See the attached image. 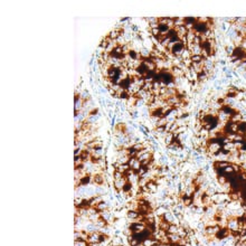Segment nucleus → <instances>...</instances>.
<instances>
[{
	"instance_id": "27",
	"label": "nucleus",
	"mask_w": 246,
	"mask_h": 246,
	"mask_svg": "<svg viewBox=\"0 0 246 246\" xmlns=\"http://www.w3.org/2000/svg\"><path fill=\"white\" fill-rule=\"evenodd\" d=\"M208 79H209V74H207L206 72H202V73L198 74V82L199 83H204Z\"/></svg>"
},
{
	"instance_id": "2",
	"label": "nucleus",
	"mask_w": 246,
	"mask_h": 246,
	"mask_svg": "<svg viewBox=\"0 0 246 246\" xmlns=\"http://www.w3.org/2000/svg\"><path fill=\"white\" fill-rule=\"evenodd\" d=\"M100 215H101V218L106 223V224H112L113 222H114V215H113V212H111V210H104V212H101L100 213Z\"/></svg>"
},
{
	"instance_id": "35",
	"label": "nucleus",
	"mask_w": 246,
	"mask_h": 246,
	"mask_svg": "<svg viewBox=\"0 0 246 246\" xmlns=\"http://www.w3.org/2000/svg\"><path fill=\"white\" fill-rule=\"evenodd\" d=\"M152 89H153V83H150V82H145L144 85L142 86V90H144V91H151L152 92Z\"/></svg>"
},
{
	"instance_id": "37",
	"label": "nucleus",
	"mask_w": 246,
	"mask_h": 246,
	"mask_svg": "<svg viewBox=\"0 0 246 246\" xmlns=\"http://www.w3.org/2000/svg\"><path fill=\"white\" fill-rule=\"evenodd\" d=\"M124 177V175L121 173L120 171H116V170H114V172H113V179L114 180H119V179H121Z\"/></svg>"
},
{
	"instance_id": "43",
	"label": "nucleus",
	"mask_w": 246,
	"mask_h": 246,
	"mask_svg": "<svg viewBox=\"0 0 246 246\" xmlns=\"http://www.w3.org/2000/svg\"><path fill=\"white\" fill-rule=\"evenodd\" d=\"M99 92L101 93V94L106 93V89H104V87H102V86H99Z\"/></svg>"
},
{
	"instance_id": "12",
	"label": "nucleus",
	"mask_w": 246,
	"mask_h": 246,
	"mask_svg": "<svg viewBox=\"0 0 246 246\" xmlns=\"http://www.w3.org/2000/svg\"><path fill=\"white\" fill-rule=\"evenodd\" d=\"M167 237H168V241H169V244H178L179 241L181 239V237L178 235V234H167Z\"/></svg>"
},
{
	"instance_id": "5",
	"label": "nucleus",
	"mask_w": 246,
	"mask_h": 246,
	"mask_svg": "<svg viewBox=\"0 0 246 246\" xmlns=\"http://www.w3.org/2000/svg\"><path fill=\"white\" fill-rule=\"evenodd\" d=\"M128 165L130 166V169H132L133 171H136V172H138L139 169L142 167V163L140 162V160H139L137 157L130 158V161H129Z\"/></svg>"
},
{
	"instance_id": "29",
	"label": "nucleus",
	"mask_w": 246,
	"mask_h": 246,
	"mask_svg": "<svg viewBox=\"0 0 246 246\" xmlns=\"http://www.w3.org/2000/svg\"><path fill=\"white\" fill-rule=\"evenodd\" d=\"M186 38H187V42H188V43H194V40H195V38H196V34L194 32V30L188 31L187 35H186Z\"/></svg>"
},
{
	"instance_id": "45",
	"label": "nucleus",
	"mask_w": 246,
	"mask_h": 246,
	"mask_svg": "<svg viewBox=\"0 0 246 246\" xmlns=\"http://www.w3.org/2000/svg\"><path fill=\"white\" fill-rule=\"evenodd\" d=\"M219 64H220V65H223V66H226V61H224V60H220V61H219Z\"/></svg>"
},
{
	"instance_id": "15",
	"label": "nucleus",
	"mask_w": 246,
	"mask_h": 246,
	"mask_svg": "<svg viewBox=\"0 0 246 246\" xmlns=\"http://www.w3.org/2000/svg\"><path fill=\"white\" fill-rule=\"evenodd\" d=\"M91 152H92V157H93V158L101 159V158H103L104 150H103V148H96V149H92V150H91Z\"/></svg>"
},
{
	"instance_id": "31",
	"label": "nucleus",
	"mask_w": 246,
	"mask_h": 246,
	"mask_svg": "<svg viewBox=\"0 0 246 246\" xmlns=\"http://www.w3.org/2000/svg\"><path fill=\"white\" fill-rule=\"evenodd\" d=\"M190 57H191V53L186 47L184 49V52H183V54H181V56H180V58H181V61H184V60H189Z\"/></svg>"
},
{
	"instance_id": "16",
	"label": "nucleus",
	"mask_w": 246,
	"mask_h": 246,
	"mask_svg": "<svg viewBox=\"0 0 246 246\" xmlns=\"http://www.w3.org/2000/svg\"><path fill=\"white\" fill-rule=\"evenodd\" d=\"M123 30H124V29H123ZM123 30H122V31H123ZM122 31H121V30H118V29H115V28H114V29H112V30L108 32V36L110 37V39H112V40H116V39H118V38H119L120 36H121Z\"/></svg>"
},
{
	"instance_id": "3",
	"label": "nucleus",
	"mask_w": 246,
	"mask_h": 246,
	"mask_svg": "<svg viewBox=\"0 0 246 246\" xmlns=\"http://www.w3.org/2000/svg\"><path fill=\"white\" fill-rule=\"evenodd\" d=\"M126 183H128V179H126L125 176L123 178H121V179H119V180H113V186H114L116 192H121Z\"/></svg>"
},
{
	"instance_id": "11",
	"label": "nucleus",
	"mask_w": 246,
	"mask_h": 246,
	"mask_svg": "<svg viewBox=\"0 0 246 246\" xmlns=\"http://www.w3.org/2000/svg\"><path fill=\"white\" fill-rule=\"evenodd\" d=\"M93 183L96 186H103V184H104V176H103V173H95V175H93Z\"/></svg>"
},
{
	"instance_id": "13",
	"label": "nucleus",
	"mask_w": 246,
	"mask_h": 246,
	"mask_svg": "<svg viewBox=\"0 0 246 246\" xmlns=\"http://www.w3.org/2000/svg\"><path fill=\"white\" fill-rule=\"evenodd\" d=\"M147 189H148V192H150V194H155L157 191H158V184L155 181L153 180H150L148 184H147Z\"/></svg>"
},
{
	"instance_id": "47",
	"label": "nucleus",
	"mask_w": 246,
	"mask_h": 246,
	"mask_svg": "<svg viewBox=\"0 0 246 246\" xmlns=\"http://www.w3.org/2000/svg\"><path fill=\"white\" fill-rule=\"evenodd\" d=\"M93 63H94V57H92V58H91V61H90V63H89V64H90V66H93Z\"/></svg>"
},
{
	"instance_id": "10",
	"label": "nucleus",
	"mask_w": 246,
	"mask_h": 246,
	"mask_svg": "<svg viewBox=\"0 0 246 246\" xmlns=\"http://www.w3.org/2000/svg\"><path fill=\"white\" fill-rule=\"evenodd\" d=\"M97 212H104V210H108V208H110V204H108V201H105V200H102V201H100L95 207H94Z\"/></svg>"
},
{
	"instance_id": "21",
	"label": "nucleus",
	"mask_w": 246,
	"mask_h": 246,
	"mask_svg": "<svg viewBox=\"0 0 246 246\" xmlns=\"http://www.w3.org/2000/svg\"><path fill=\"white\" fill-rule=\"evenodd\" d=\"M235 44L234 43H228L226 47H225V53L228 55V56H231L233 53H234V49H235Z\"/></svg>"
},
{
	"instance_id": "34",
	"label": "nucleus",
	"mask_w": 246,
	"mask_h": 246,
	"mask_svg": "<svg viewBox=\"0 0 246 246\" xmlns=\"http://www.w3.org/2000/svg\"><path fill=\"white\" fill-rule=\"evenodd\" d=\"M144 105H147V102L143 99H138L137 97V102H136V106L138 108H144Z\"/></svg>"
},
{
	"instance_id": "19",
	"label": "nucleus",
	"mask_w": 246,
	"mask_h": 246,
	"mask_svg": "<svg viewBox=\"0 0 246 246\" xmlns=\"http://www.w3.org/2000/svg\"><path fill=\"white\" fill-rule=\"evenodd\" d=\"M100 118H101V114H99V115H89L85 122L87 124H90V125H92V124H95L97 122L100 120Z\"/></svg>"
},
{
	"instance_id": "23",
	"label": "nucleus",
	"mask_w": 246,
	"mask_h": 246,
	"mask_svg": "<svg viewBox=\"0 0 246 246\" xmlns=\"http://www.w3.org/2000/svg\"><path fill=\"white\" fill-rule=\"evenodd\" d=\"M237 133L243 134V136H246V122L245 121H242V122L238 123V131H237Z\"/></svg>"
},
{
	"instance_id": "4",
	"label": "nucleus",
	"mask_w": 246,
	"mask_h": 246,
	"mask_svg": "<svg viewBox=\"0 0 246 246\" xmlns=\"http://www.w3.org/2000/svg\"><path fill=\"white\" fill-rule=\"evenodd\" d=\"M220 229V227L218 225L216 226H206L205 227V231H204V234L207 236V237H215L217 231Z\"/></svg>"
},
{
	"instance_id": "33",
	"label": "nucleus",
	"mask_w": 246,
	"mask_h": 246,
	"mask_svg": "<svg viewBox=\"0 0 246 246\" xmlns=\"http://www.w3.org/2000/svg\"><path fill=\"white\" fill-rule=\"evenodd\" d=\"M190 60L192 63H200V62H202L205 58L201 56V55H191V57H190Z\"/></svg>"
},
{
	"instance_id": "6",
	"label": "nucleus",
	"mask_w": 246,
	"mask_h": 246,
	"mask_svg": "<svg viewBox=\"0 0 246 246\" xmlns=\"http://www.w3.org/2000/svg\"><path fill=\"white\" fill-rule=\"evenodd\" d=\"M228 236H231V231H228V228H220L219 231H217L215 238H217L218 241H224V239H226Z\"/></svg>"
},
{
	"instance_id": "1",
	"label": "nucleus",
	"mask_w": 246,
	"mask_h": 246,
	"mask_svg": "<svg viewBox=\"0 0 246 246\" xmlns=\"http://www.w3.org/2000/svg\"><path fill=\"white\" fill-rule=\"evenodd\" d=\"M222 143L219 142L218 138L209 139L208 140V144L206 148V153L208 155H214L215 157L217 153H219L222 151Z\"/></svg>"
},
{
	"instance_id": "41",
	"label": "nucleus",
	"mask_w": 246,
	"mask_h": 246,
	"mask_svg": "<svg viewBox=\"0 0 246 246\" xmlns=\"http://www.w3.org/2000/svg\"><path fill=\"white\" fill-rule=\"evenodd\" d=\"M115 197H116V199L119 200V202H120V204H122V202H124V200H125V198L123 197L122 195H120L119 192H118V194L115 195Z\"/></svg>"
},
{
	"instance_id": "46",
	"label": "nucleus",
	"mask_w": 246,
	"mask_h": 246,
	"mask_svg": "<svg viewBox=\"0 0 246 246\" xmlns=\"http://www.w3.org/2000/svg\"><path fill=\"white\" fill-rule=\"evenodd\" d=\"M222 71H223V72H225V73H226V72H227V71H228V67H227V66H223V68H222Z\"/></svg>"
},
{
	"instance_id": "24",
	"label": "nucleus",
	"mask_w": 246,
	"mask_h": 246,
	"mask_svg": "<svg viewBox=\"0 0 246 246\" xmlns=\"http://www.w3.org/2000/svg\"><path fill=\"white\" fill-rule=\"evenodd\" d=\"M231 122H235V123H239L243 121V115L239 113V112H236L233 116L231 118Z\"/></svg>"
},
{
	"instance_id": "40",
	"label": "nucleus",
	"mask_w": 246,
	"mask_h": 246,
	"mask_svg": "<svg viewBox=\"0 0 246 246\" xmlns=\"http://www.w3.org/2000/svg\"><path fill=\"white\" fill-rule=\"evenodd\" d=\"M100 113H99V108H92L91 111H90V113H89V115H99Z\"/></svg>"
},
{
	"instance_id": "30",
	"label": "nucleus",
	"mask_w": 246,
	"mask_h": 246,
	"mask_svg": "<svg viewBox=\"0 0 246 246\" xmlns=\"http://www.w3.org/2000/svg\"><path fill=\"white\" fill-rule=\"evenodd\" d=\"M179 231V225H175V224H170L169 228H168V231L167 233L168 234H177Z\"/></svg>"
},
{
	"instance_id": "17",
	"label": "nucleus",
	"mask_w": 246,
	"mask_h": 246,
	"mask_svg": "<svg viewBox=\"0 0 246 246\" xmlns=\"http://www.w3.org/2000/svg\"><path fill=\"white\" fill-rule=\"evenodd\" d=\"M140 56L142 60H148V58H151V49H147V48H142L140 50Z\"/></svg>"
},
{
	"instance_id": "36",
	"label": "nucleus",
	"mask_w": 246,
	"mask_h": 246,
	"mask_svg": "<svg viewBox=\"0 0 246 246\" xmlns=\"http://www.w3.org/2000/svg\"><path fill=\"white\" fill-rule=\"evenodd\" d=\"M74 246H91L87 241H75Z\"/></svg>"
},
{
	"instance_id": "26",
	"label": "nucleus",
	"mask_w": 246,
	"mask_h": 246,
	"mask_svg": "<svg viewBox=\"0 0 246 246\" xmlns=\"http://www.w3.org/2000/svg\"><path fill=\"white\" fill-rule=\"evenodd\" d=\"M175 20V28L176 27H181V26H184V18H181V17H176L173 18Z\"/></svg>"
},
{
	"instance_id": "39",
	"label": "nucleus",
	"mask_w": 246,
	"mask_h": 246,
	"mask_svg": "<svg viewBox=\"0 0 246 246\" xmlns=\"http://www.w3.org/2000/svg\"><path fill=\"white\" fill-rule=\"evenodd\" d=\"M167 123H168V122H167L166 118L163 116V118H161V119L158 121V123H157V125H155V126H166V124H167ZM155 126H154V128H155Z\"/></svg>"
},
{
	"instance_id": "28",
	"label": "nucleus",
	"mask_w": 246,
	"mask_h": 246,
	"mask_svg": "<svg viewBox=\"0 0 246 246\" xmlns=\"http://www.w3.org/2000/svg\"><path fill=\"white\" fill-rule=\"evenodd\" d=\"M170 42H171V38H170L169 36H166V37H161V38H160V44L165 47V48L168 47V45L170 44Z\"/></svg>"
},
{
	"instance_id": "38",
	"label": "nucleus",
	"mask_w": 246,
	"mask_h": 246,
	"mask_svg": "<svg viewBox=\"0 0 246 246\" xmlns=\"http://www.w3.org/2000/svg\"><path fill=\"white\" fill-rule=\"evenodd\" d=\"M116 43H118V45H119V46H124V45H126V44H128V43H126V40H125V38L123 37L122 35H121V36H120V37L116 39Z\"/></svg>"
},
{
	"instance_id": "8",
	"label": "nucleus",
	"mask_w": 246,
	"mask_h": 246,
	"mask_svg": "<svg viewBox=\"0 0 246 246\" xmlns=\"http://www.w3.org/2000/svg\"><path fill=\"white\" fill-rule=\"evenodd\" d=\"M172 76L175 78H178V77H184V71L183 68H180L179 66H173L171 69H170Z\"/></svg>"
},
{
	"instance_id": "9",
	"label": "nucleus",
	"mask_w": 246,
	"mask_h": 246,
	"mask_svg": "<svg viewBox=\"0 0 246 246\" xmlns=\"http://www.w3.org/2000/svg\"><path fill=\"white\" fill-rule=\"evenodd\" d=\"M143 64H144V66L148 68L149 72H155V71H157V65H155V63L152 61V58L143 60Z\"/></svg>"
},
{
	"instance_id": "25",
	"label": "nucleus",
	"mask_w": 246,
	"mask_h": 246,
	"mask_svg": "<svg viewBox=\"0 0 246 246\" xmlns=\"http://www.w3.org/2000/svg\"><path fill=\"white\" fill-rule=\"evenodd\" d=\"M78 96H79L83 101H87V100L92 99V97H91V94H90V92H89L87 90H82V92L79 93Z\"/></svg>"
},
{
	"instance_id": "32",
	"label": "nucleus",
	"mask_w": 246,
	"mask_h": 246,
	"mask_svg": "<svg viewBox=\"0 0 246 246\" xmlns=\"http://www.w3.org/2000/svg\"><path fill=\"white\" fill-rule=\"evenodd\" d=\"M197 22V18L194 17H184V25H195Z\"/></svg>"
},
{
	"instance_id": "14",
	"label": "nucleus",
	"mask_w": 246,
	"mask_h": 246,
	"mask_svg": "<svg viewBox=\"0 0 246 246\" xmlns=\"http://www.w3.org/2000/svg\"><path fill=\"white\" fill-rule=\"evenodd\" d=\"M191 68H192L197 74L202 73V72H204V61L200 62V63H192Z\"/></svg>"
},
{
	"instance_id": "20",
	"label": "nucleus",
	"mask_w": 246,
	"mask_h": 246,
	"mask_svg": "<svg viewBox=\"0 0 246 246\" xmlns=\"http://www.w3.org/2000/svg\"><path fill=\"white\" fill-rule=\"evenodd\" d=\"M229 163H231V162H228V161H216L215 163H214V168H215V169H224V168L227 167Z\"/></svg>"
},
{
	"instance_id": "22",
	"label": "nucleus",
	"mask_w": 246,
	"mask_h": 246,
	"mask_svg": "<svg viewBox=\"0 0 246 246\" xmlns=\"http://www.w3.org/2000/svg\"><path fill=\"white\" fill-rule=\"evenodd\" d=\"M150 113H151V116H155L158 119H161V118L165 116V113H163L162 108H157V110H154V111L150 112Z\"/></svg>"
},
{
	"instance_id": "7",
	"label": "nucleus",
	"mask_w": 246,
	"mask_h": 246,
	"mask_svg": "<svg viewBox=\"0 0 246 246\" xmlns=\"http://www.w3.org/2000/svg\"><path fill=\"white\" fill-rule=\"evenodd\" d=\"M83 104H84V101L78 95H75V99H74V112H75V114H77L78 112H81L83 110Z\"/></svg>"
},
{
	"instance_id": "44",
	"label": "nucleus",
	"mask_w": 246,
	"mask_h": 246,
	"mask_svg": "<svg viewBox=\"0 0 246 246\" xmlns=\"http://www.w3.org/2000/svg\"><path fill=\"white\" fill-rule=\"evenodd\" d=\"M130 20V18H128V17H125V18H121V22H126V21H129Z\"/></svg>"
},
{
	"instance_id": "18",
	"label": "nucleus",
	"mask_w": 246,
	"mask_h": 246,
	"mask_svg": "<svg viewBox=\"0 0 246 246\" xmlns=\"http://www.w3.org/2000/svg\"><path fill=\"white\" fill-rule=\"evenodd\" d=\"M163 140H165V144H166L167 147H169L170 144L173 142V140H175V134L171 133V132H167L166 136L163 137Z\"/></svg>"
},
{
	"instance_id": "42",
	"label": "nucleus",
	"mask_w": 246,
	"mask_h": 246,
	"mask_svg": "<svg viewBox=\"0 0 246 246\" xmlns=\"http://www.w3.org/2000/svg\"><path fill=\"white\" fill-rule=\"evenodd\" d=\"M167 89H177V85H176L175 81H173V82H171V83H169V84L167 85Z\"/></svg>"
},
{
	"instance_id": "48",
	"label": "nucleus",
	"mask_w": 246,
	"mask_h": 246,
	"mask_svg": "<svg viewBox=\"0 0 246 246\" xmlns=\"http://www.w3.org/2000/svg\"><path fill=\"white\" fill-rule=\"evenodd\" d=\"M158 246H171V244H163V243H160Z\"/></svg>"
}]
</instances>
